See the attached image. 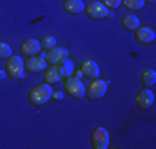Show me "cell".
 Here are the masks:
<instances>
[{"mask_svg": "<svg viewBox=\"0 0 156 149\" xmlns=\"http://www.w3.org/2000/svg\"><path fill=\"white\" fill-rule=\"evenodd\" d=\"M53 95V89L48 83H40L37 86H33L30 91H28V101H30L33 106H42L45 104L48 99Z\"/></svg>", "mask_w": 156, "mask_h": 149, "instance_id": "obj_1", "label": "cell"}, {"mask_svg": "<svg viewBox=\"0 0 156 149\" xmlns=\"http://www.w3.org/2000/svg\"><path fill=\"white\" fill-rule=\"evenodd\" d=\"M106 91H108V81L96 80L95 78V80L85 88V96H87L88 99H100L106 95Z\"/></svg>", "mask_w": 156, "mask_h": 149, "instance_id": "obj_2", "label": "cell"}, {"mask_svg": "<svg viewBox=\"0 0 156 149\" xmlns=\"http://www.w3.org/2000/svg\"><path fill=\"white\" fill-rule=\"evenodd\" d=\"M7 74L13 80H22L25 76V65L20 57H10L7 58Z\"/></svg>", "mask_w": 156, "mask_h": 149, "instance_id": "obj_3", "label": "cell"}, {"mask_svg": "<svg viewBox=\"0 0 156 149\" xmlns=\"http://www.w3.org/2000/svg\"><path fill=\"white\" fill-rule=\"evenodd\" d=\"M42 58L50 65H60L63 60L68 58V50L62 47H53L50 50H47L45 53H42Z\"/></svg>", "mask_w": 156, "mask_h": 149, "instance_id": "obj_4", "label": "cell"}, {"mask_svg": "<svg viewBox=\"0 0 156 149\" xmlns=\"http://www.w3.org/2000/svg\"><path fill=\"white\" fill-rule=\"evenodd\" d=\"M90 143L93 149H106L110 144V134L105 128H96L93 129L90 136Z\"/></svg>", "mask_w": 156, "mask_h": 149, "instance_id": "obj_5", "label": "cell"}, {"mask_svg": "<svg viewBox=\"0 0 156 149\" xmlns=\"http://www.w3.org/2000/svg\"><path fill=\"white\" fill-rule=\"evenodd\" d=\"M65 91L68 93L72 98H83L85 96V85L81 83L78 78L68 76L65 80Z\"/></svg>", "mask_w": 156, "mask_h": 149, "instance_id": "obj_6", "label": "cell"}, {"mask_svg": "<svg viewBox=\"0 0 156 149\" xmlns=\"http://www.w3.org/2000/svg\"><path fill=\"white\" fill-rule=\"evenodd\" d=\"M85 10H87L88 17L93 18V20H101V18H105L106 15L110 13L108 9H106L101 2H90L87 7H85Z\"/></svg>", "mask_w": 156, "mask_h": 149, "instance_id": "obj_7", "label": "cell"}, {"mask_svg": "<svg viewBox=\"0 0 156 149\" xmlns=\"http://www.w3.org/2000/svg\"><path fill=\"white\" fill-rule=\"evenodd\" d=\"M135 38L136 42L141 45H150L156 40V33L153 28L150 27H138L135 30Z\"/></svg>", "mask_w": 156, "mask_h": 149, "instance_id": "obj_8", "label": "cell"}, {"mask_svg": "<svg viewBox=\"0 0 156 149\" xmlns=\"http://www.w3.org/2000/svg\"><path fill=\"white\" fill-rule=\"evenodd\" d=\"M135 101L138 104L140 109H148V108L154 103V95H153V91H150L148 88H143L138 95H136Z\"/></svg>", "mask_w": 156, "mask_h": 149, "instance_id": "obj_9", "label": "cell"}, {"mask_svg": "<svg viewBox=\"0 0 156 149\" xmlns=\"http://www.w3.org/2000/svg\"><path fill=\"white\" fill-rule=\"evenodd\" d=\"M23 65L28 73H40V71H45L47 70V61L42 57H35V55L28 58L27 63H23Z\"/></svg>", "mask_w": 156, "mask_h": 149, "instance_id": "obj_10", "label": "cell"}, {"mask_svg": "<svg viewBox=\"0 0 156 149\" xmlns=\"http://www.w3.org/2000/svg\"><path fill=\"white\" fill-rule=\"evenodd\" d=\"M40 48H42V45H40L38 40H35V38H28V40H25V42L22 43L20 51H22L23 55L33 57V55H37V53L40 51Z\"/></svg>", "mask_w": 156, "mask_h": 149, "instance_id": "obj_11", "label": "cell"}, {"mask_svg": "<svg viewBox=\"0 0 156 149\" xmlns=\"http://www.w3.org/2000/svg\"><path fill=\"white\" fill-rule=\"evenodd\" d=\"M63 10L66 13L76 15V13H81L85 10V3L81 0H65L63 2Z\"/></svg>", "mask_w": 156, "mask_h": 149, "instance_id": "obj_12", "label": "cell"}, {"mask_svg": "<svg viewBox=\"0 0 156 149\" xmlns=\"http://www.w3.org/2000/svg\"><path fill=\"white\" fill-rule=\"evenodd\" d=\"M81 71H83L85 76L91 78V80H95V78L100 76V68L93 60H87V61L83 63V66H81Z\"/></svg>", "mask_w": 156, "mask_h": 149, "instance_id": "obj_13", "label": "cell"}, {"mask_svg": "<svg viewBox=\"0 0 156 149\" xmlns=\"http://www.w3.org/2000/svg\"><path fill=\"white\" fill-rule=\"evenodd\" d=\"M60 80H62V73L57 65H51L50 68L45 70V83L51 85V83H58Z\"/></svg>", "mask_w": 156, "mask_h": 149, "instance_id": "obj_14", "label": "cell"}, {"mask_svg": "<svg viewBox=\"0 0 156 149\" xmlns=\"http://www.w3.org/2000/svg\"><path fill=\"white\" fill-rule=\"evenodd\" d=\"M121 25H123L126 30H129V32H135V30L140 27V20H138L136 15L128 13V15H123V18H121Z\"/></svg>", "mask_w": 156, "mask_h": 149, "instance_id": "obj_15", "label": "cell"}, {"mask_svg": "<svg viewBox=\"0 0 156 149\" xmlns=\"http://www.w3.org/2000/svg\"><path fill=\"white\" fill-rule=\"evenodd\" d=\"M60 73H62V78H68V76H72L73 71H75V65H73V61L72 60H63V61L60 63Z\"/></svg>", "mask_w": 156, "mask_h": 149, "instance_id": "obj_16", "label": "cell"}, {"mask_svg": "<svg viewBox=\"0 0 156 149\" xmlns=\"http://www.w3.org/2000/svg\"><path fill=\"white\" fill-rule=\"evenodd\" d=\"M154 81H156V71L154 70H146V71H143V74H141V83H143L144 88L153 86Z\"/></svg>", "mask_w": 156, "mask_h": 149, "instance_id": "obj_17", "label": "cell"}, {"mask_svg": "<svg viewBox=\"0 0 156 149\" xmlns=\"http://www.w3.org/2000/svg\"><path fill=\"white\" fill-rule=\"evenodd\" d=\"M121 3L128 10H141L144 7V0H121Z\"/></svg>", "mask_w": 156, "mask_h": 149, "instance_id": "obj_18", "label": "cell"}, {"mask_svg": "<svg viewBox=\"0 0 156 149\" xmlns=\"http://www.w3.org/2000/svg\"><path fill=\"white\" fill-rule=\"evenodd\" d=\"M10 57H12V48H10V45L5 42H0V60H5Z\"/></svg>", "mask_w": 156, "mask_h": 149, "instance_id": "obj_19", "label": "cell"}, {"mask_svg": "<svg viewBox=\"0 0 156 149\" xmlns=\"http://www.w3.org/2000/svg\"><path fill=\"white\" fill-rule=\"evenodd\" d=\"M40 45H42L45 50H50V48L57 47V38H55V36H43Z\"/></svg>", "mask_w": 156, "mask_h": 149, "instance_id": "obj_20", "label": "cell"}, {"mask_svg": "<svg viewBox=\"0 0 156 149\" xmlns=\"http://www.w3.org/2000/svg\"><path fill=\"white\" fill-rule=\"evenodd\" d=\"M101 3L106 7V9H118L121 3V0H101Z\"/></svg>", "mask_w": 156, "mask_h": 149, "instance_id": "obj_21", "label": "cell"}, {"mask_svg": "<svg viewBox=\"0 0 156 149\" xmlns=\"http://www.w3.org/2000/svg\"><path fill=\"white\" fill-rule=\"evenodd\" d=\"M51 96H53L55 99H63V93L62 91H53V95H51Z\"/></svg>", "mask_w": 156, "mask_h": 149, "instance_id": "obj_22", "label": "cell"}, {"mask_svg": "<svg viewBox=\"0 0 156 149\" xmlns=\"http://www.w3.org/2000/svg\"><path fill=\"white\" fill-rule=\"evenodd\" d=\"M81 76H83V71H81V70H78V71L75 73V78H78V80H80Z\"/></svg>", "mask_w": 156, "mask_h": 149, "instance_id": "obj_23", "label": "cell"}, {"mask_svg": "<svg viewBox=\"0 0 156 149\" xmlns=\"http://www.w3.org/2000/svg\"><path fill=\"white\" fill-rule=\"evenodd\" d=\"M5 74H7V71H3V70H0V80H3V78H5Z\"/></svg>", "mask_w": 156, "mask_h": 149, "instance_id": "obj_24", "label": "cell"}, {"mask_svg": "<svg viewBox=\"0 0 156 149\" xmlns=\"http://www.w3.org/2000/svg\"><path fill=\"white\" fill-rule=\"evenodd\" d=\"M144 2H154V0H144Z\"/></svg>", "mask_w": 156, "mask_h": 149, "instance_id": "obj_25", "label": "cell"}]
</instances>
